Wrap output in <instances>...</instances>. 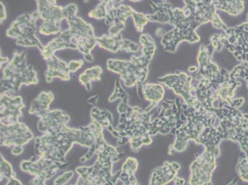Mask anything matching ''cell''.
I'll return each instance as SVG.
<instances>
[{"mask_svg":"<svg viewBox=\"0 0 248 185\" xmlns=\"http://www.w3.org/2000/svg\"><path fill=\"white\" fill-rule=\"evenodd\" d=\"M0 6H1V15H0V22L1 24L4 21H5L7 19V13H6V10L5 6H4L3 3H0Z\"/></svg>","mask_w":248,"mask_h":185,"instance_id":"1f68e13d","label":"cell"},{"mask_svg":"<svg viewBox=\"0 0 248 185\" xmlns=\"http://www.w3.org/2000/svg\"><path fill=\"white\" fill-rule=\"evenodd\" d=\"M1 80V94H14L22 85L37 84V73L31 65L27 63L26 53L15 51L13 57L3 71Z\"/></svg>","mask_w":248,"mask_h":185,"instance_id":"3957f363","label":"cell"},{"mask_svg":"<svg viewBox=\"0 0 248 185\" xmlns=\"http://www.w3.org/2000/svg\"><path fill=\"white\" fill-rule=\"evenodd\" d=\"M98 96H92L87 100V103L90 104V105H93L94 107H95L97 101H98Z\"/></svg>","mask_w":248,"mask_h":185,"instance_id":"e575fe53","label":"cell"},{"mask_svg":"<svg viewBox=\"0 0 248 185\" xmlns=\"http://www.w3.org/2000/svg\"><path fill=\"white\" fill-rule=\"evenodd\" d=\"M74 171H67L62 175L56 178L54 185H65L73 177Z\"/></svg>","mask_w":248,"mask_h":185,"instance_id":"f1b7e54d","label":"cell"},{"mask_svg":"<svg viewBox=\"0 0 248 185\" xmlns=\"http://www.w3.org/2000/svg\"><path fill=\"white\" fill-rule=\"evenodd\" d=\"M39 18L37 11L20 15L6 31V35L16 40V44L19 46L37 47L42 52L44 46L36 36L37 22Z\"/></svg>","mask_w":248,"mask_h":185,"instance_id":"5b68a950","label":"cell"},{"mask_svg":"<svg viewBox=\"0 0 248 185\" xmlns=\"http://www.w3.org/2000/svg\"><path fill=\"white\" fill-rule=\"evenodd\" d=\"M216 155L214 151L206 150L199 155L190 166V185H212L211 178L215 170Z\"/></svg>","mask_w":248,"mask_h":185,"instance_id":"9c48e42d","label":"cell"},{"mask_svg":"<svg viewBox=\"0 0 248 185\" xmlns=\"http://www.w3.org/2000/svg\"><path fill=\"white\" fill-rule=\"evenodd\" d=\"M103 70L100 66H94L85 70L80 74L79 81L88 92L92 90V81L100 80Z\"/></svg>","mask_w":248,"mask_h":185,"instance_id":"7402d4cb","label":"cell"},{"mask_svg":"<svg viewBox=\"0 0 248 185\" xmlns=\"http://www.w3.org/2000/svg\"><path fill=\"white\" fill-rule=\"evenodd\" d=\"M83 64H84V62L82 60L71 61L68 63L69 71L74 73V72H76L82 68Z\"/></svg>","mask_w":248,"mask_h":185,"instance_id":"f546056e","label":"cell"},{"mask_svg":"<svg viewBox=\"0 0 248 185\" xmlns=\"http://www.w3.org/2000/svg\"><path fill=\"white\" fill-rule=\"evenodd\" d=\"M37 11L40 19L44 21L39 29L40 34L56 35L62 31L61 24L66 19L64 7L58 6L56 1L37 0Z\"/></svg>","mask_w":248,"mask_h":185,"instance_id":"52a82bcc","label":"cell"},{"mask_svg":"<svg viewBox=\"0 0 248 185\" xmlns=\"http://www.w3.org/2000/svg\"><path fill=\"white\" fill-rule=\"evenodd\" d=\"M93 142V137L89 133L65 125L55 132L35 138L34 150L38 158L65 163L67 153L74 144L90 148Z\"/></svg>","mask_w":248,"mask_h":185,"instance_id":"6da1fadb","label":"cell"},{"mask_svg":"<svg viewBox=\"0 0 248 185\" xmlns=\"http://www.w3.org/2000/svg\"><path fill=\"white\" fill-rule=\"evenodd\" d=\"M180 168L177 162H166L161 168L154 171L150 180V185H165L174 179Z\"/></svg>","mask_w":248,"mask_h":185,"instance_id":"ac0fdd59","label":"cell"},{"mask_svg":"<svg viewBox=\"0 0 248 185\" xmlns=\"http://www.w3.org/2000/svg\"><path fill=\"white\" fill-rule=\"evenodd\" d=\"M0 61H1V67L2 65L4 64V63H6L9 62V59L7 57H4V56H1V58H0Z\"/></svg>","mask_w":248,"mask_h":185,"instance_id":"d590c367","label":"cell"},{"mask_svg":"<svg viewBox=\"0 0 248 185\" xmlns=\"http://www.w3.org/2000/svg\"><path fill=\"white\" fill-rule=\"evenodd\" d=\"M70 117L66 112L60 109L49 110L45 116L40 118L37 123V129L43 134L55 132L67 125Z\"/></svg>","mask_w":248,"mask_h":185,"instance_id":"5bb4252c","label":"cell"},{"mask_svg":"<svg viewBox=\"0 0 248 185\" xmlns=\"http://www.w3.org/2000/svg\"><path fill=\"white\" fill-rule=\"evenodd\" d=\"M116 1H101L94 10L89 13L90 17L96 19H103L107 17L108 13L115 7Z\"/></svg>","mask_w":248,"mask_h":185,"instance_id":"cb8c5ba5","label":"cell"},{"mask_svg":"<svg viewBox=\"0 0 248 185\" xmlns=\"http://www.w3.org/2000/svg\"><path fill=\"white\" fill-rule=\"evenodd\" d=\"M78 8L76 4L71 3L65 6L66 19L69 29L73 34V42L78 49L83 54L85 62H93V56L91 51L97 44L93 27L82 18L77 16Z\"/></svg>","mask_w":248,"mask_h":185,"instance_id":"277c9868","label":"cell"},{"mask_svg":"<svg viewBox=\"0 0 248 185\" xmlns=\"http://www.w3.org/2000/svg\"><path fill=\"white\" fill-rule=\"evenodd\" d=\"M24 108L21 96L1 94L0 98L1 123L8 125L19 123V119L22 116V110Z\"/></svg>","mask_w":248,"mask_h":185,"instance_id":"7c38bea8","label":"cell"},{"mask_svg":"<svg viewBox=\"0 0 248 185\" xmlns=\"http://www.w3.org/2000/svg\"><path fill=\"white\" fill-rule=\"evenodd\" d=\"M132 17L134 19L135 28L139 31H142L143 30V27L145 26L148 20L146 15H144L143 13L137 12L134 10L133 13Z\"/></svg>","mask_w":248,"mask_h":185,"instance_id":"83f0119b","label":"cell"},{"mask_svg":"<svg viewBox=\"0 0 248 185\" xmlns=\"http://www.w3.org/2000/svg\"><path fill=\"white\" fill-rule=\"evenodd\" d=\"M55 96L51 92H42L32 101L29 108V114L42 118L49 111V106Z\"/></svg>","mask_w":248,"mask_h":185,"instance_id":"d6986e66","label":"cell"},{"mask_svg":"<svg viewBox=\"0 0 248 185\" xmlns=\"http://www.w3.org/2000/svg\"><path fill=\"white\" fill-rule=\"evenodd\" d=\"M138 169V162L133 157H128L124 162L121 170L124 173L129 175H134L135 171Z\"/></svg>","mask_w":248,"mask_h":185,"instance_id":"4316f807","label":"cell"},{"mask_svg":"<svg viewBox=\"0 0 248 185\" xmlns=\"http://www.w3.org/2000/svg\"><path fill=\"white\" fill-rule=\"evenodd\" d=\"M117 99H120L121 102L124 103H128V100H129V96L122 87L119 80H117L115 82L114 92L108 98V101L109 102H113Z\"/></svg>","mask_w":248,"mask_h":185,"instance_id":"d4e9b609","label":"cell"},{"mask_svg":"<svg viewBox=\"0 0 248 185\" xmlns=\"http://www.w3.org/2000/svg\"><path fill=\"white\" fill-rule=\"evenodd\" d=\"M97 44L106 50L116 53L119 50L135 53L139 51L140 45L129 40L124 39L121 34L117 36L103 35L97 37Z\"/></svg>","mask_w":248,"mask_h":185,"instance_id":"9a60e30c","label":"cell"},{"mask_svg":"<svg viewBox=\"0 0 248 185\" xmlns=\"http://www.w3.org/2000/svg\"><path fill=\"white\" fill-rule=\"evenodd\" d=\"M6 185H23L19 180L16 179V178H11L8 180V182Z\"/></svg>","mask_w":248,"mask_h":185,"instance_id":"836d02e7","label":"cell"},{"mask_svg":"<svg viewBox=\"0 0 248 185\" xmlns=\"http://www.w3.org/2000/svg\"><path fill=\"white\" fill-rule=\"evenodd\" d=\"M107 68L110 71L119 74L125 87H132L137 85L139 96L143 98L142 87L147 78L148 67L131 61L109 59L107 62Z\"/></svg>","mask_w":248,"mask_h":185,"instance_id":"8992f818","label":"cell"},{"mask_svg":"<svg viewBox=\"0 0 248 185\" xmlns=\"http://www.w3.org/2000/svg\"><path fill=\"white\" fill-rule=\"evenodd\" d=\"M47 70L45 72V80L50 83L55 78L62 79L63 81L70 80V72L68 64L61 60L55 55L46 61Z\"/></svg>","mask_w":248,"mask_h":185,"instance_id":"e0dca14e","label":"cell"},{"mask_svg":"<svg viewBox=\"0 0 248 185\" xmlns=\"http://www.w3.org/2000/svg\"><path fill=\"white\" fill-rule=\"evenodd\" d=\"M120 114L116 129L120 137L128 139V143L134 151L143 145L152 143L149 130L151 118L154 112H146L138 107H131L128 104L121 102L117 108Z\"/></svg>","mask_w":248,"mask_h":185,"instance_id":"7a4b0ae2","label":"cell"},{"mask_svg":"<svg viewBox=\"0 0 248 185\" xmlns=\"http://www.w3.org/2000/svg\"><path fill=\"white\" fill-rule=\"evenodd\" d=\"M193 77L186 73L177 71L175 74L168 75L158 78V81L173 90L176 94L182 97L187 105L200 109L203 107L198 100L192 85Z\"/></svg>","mask_w":248,"mask_h":185,"instance_id":"ba28073f","label":"cell"},{"mask_svg":"<svg viewBox=\"0 0 248 185\" xmlns=\"http://www.w3.org/2000/svg\"><path fill=\"white\" fill-rule=\"evenodd\" d=\"M24 149L22 146H13L12 150H11V153L13 155H19L23 152Z\"/></svg>","mask_w":248,"mask_h":185,"instance_id":"d6a6232c","label":"cell"},{"mask_svg":"<svg viewBox=\"0 0 248 185\" xmlns=\"http://www.w3.org/2000/svg\"><path fill=\"white\" fill-rule=\"evenodd\" d=\"M90 116H91L92 120L95 121L97 123L100 124L104 128H106L108 132L110 133L114 138L118 139L120 138L119 133L112 125V122H113V117L111 112L109 110L103 109V108H99L97 107H93L90 110Z\"/></svg>","mask_w":248,"mask_h":185,"instance_id":"ffe728a7","label":"cell"},{"mask_svg":"<svg viewBox=\"0 0 248 185\" xmlns=\"http://www.w3.org/2000/svg\"><path fill=\"white\" fill-rule=\"evenodd\" d=\"M123 183L124 185H139L134 175H130L129 177Z\"/></svg>","mask_w":248,"mask_h":185,"instance_id":"4dcf8cb0","label":"cell"},{"mask_svg":"<svg viewBox=\"0 0 248 185\" xmlns=\"http://www.w3.org/2000/svg\"><path fill=\"white\" fill-rule=\"evenodd\" d=\"M1 180L3 178L10 180L11 178H16V173L13 170V167L1 155Z\"/></svg>","mask_w":248,"mask_h":185,"instance_id":"484cf974","label":"cell"},{"mask_svg":"<svg viewBox=\"0 0 248 185\" xmlns=\"http://www.w3.org/2000/svg\"><path fill=\"white\" fill-rule=\"evenodd\" d=\"M1 125V146L10 147L15 146H24L33 139L32 132L28 126L20 123L11 125Z\"/></svg>","mask_w":248,"mask_h":185,"instance_id":"8fae6325","label":"cell"},{"mask_svg":"<svg viewBox=\"0 0 248 185\" xmlns=\"http://www.w3.org/2000/svg\"><path fill=\"white\" fill-rule=\"evenodd\" d=\"M216 9L225 11L232 15L240 14L244 10L242 1H214Z\"/></svg>","mask_w":248,"mask_h":185,"instance_id":"603a6c76","label":"cell"},{"mask_svg":"<svg viewBox=\"0 0 248 185\" xmlns=\"http://www.w3.org/2000/svg\"><path fill=\"white\" fill-rule=\"evenodd\" d=\"M142 94L145 100L157 105L163 100L164 89L161 85L145 83L142 87Z\"/></svg>","mask_w":248,"mask_h":185,"instance_id":"44dd1931","label":"cell"},{"mask_svg":"<svg viewBox=\"0 0 248 185\" xmlns=\"http://www.w3.org/2000/svg\"><path fill=\"white\" fill-rule=\"evenodd\" d=\"M69 162H55L51 160L38 158L37 160L22 161L21 169L25 172L30 173L35 178L47 181L53 177L59 171L68 166Z\"/></svg>","mask_w":248,"mask_h":185,"instance_id":"30bf717a","label":"cell"},{"mask_svg":"<svg viewBox=\"0 0 248 185\" xmlns=\"http://www.w3.org/2000/svg\"><path fill=\"white\" fill-rule=\"evenodd\" d=\"M134 10L130 6L121 4L110 10L105 19V24L109 26L108 33L110 36L120 35L125 28V22L129 17H132Z\"/></svg>","mask_w":248,"mask_h":185,"instance_id":"4fadbf2b","label":"cell"},{"mask_svg":"<svg viewBox=\"0 0 248 185\" xmlns=\"http://www.w3.org/2000/svg\"><path fill=\"white\" fill-rule=\"evenodd\" d=\"M64 49H78V47L73 42V34L69 29L61 32L58 37L54 38L44 46L41 52L45 61L55 55L56 51Z\"/></svg>","mask_w":248,"mask_h":185,"instance_id":"2e32d148","label":"cell"}]
</instances>
